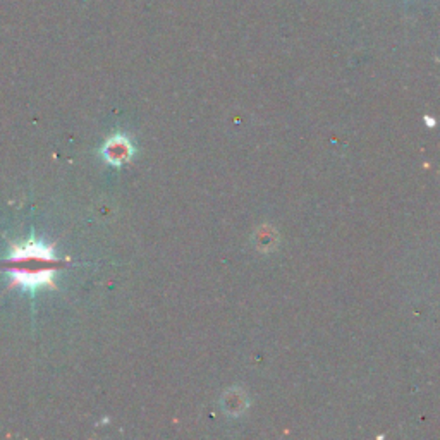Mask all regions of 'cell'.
Masks as SVG:
<instances>
[{"label":"cell","mask_w":440,"mask_h":440,"mask_svg":"<svg viewBox=\"0 0 440 440\" xmlns=\"http://www.w3.org/2000/svg\"><path fill=\"white\" fill-rule=\"evenodd\" d=\"M103 154L107 155L109 162H116V164H119V162L126 160V158L129 157L131 147L126 140H112L107 143V148Z\"/></svg>","instance_id":"2"},{"label":"cell","mask_w":440,"mask_h":440,"mask_svg":"<svg viewBox=\"0 0 440 440\" xmlns=\"http://www.w3.org/2000/svg\"><path fill=\"white\" fill-rule=\"evenodd\" d=\"M57 265L54 249L33 239L23 244H12L10 255L6 260L10 287L19 286L30 291L54 286V272Z\"/></svg>","instance_id":"1"}]
</instances>
